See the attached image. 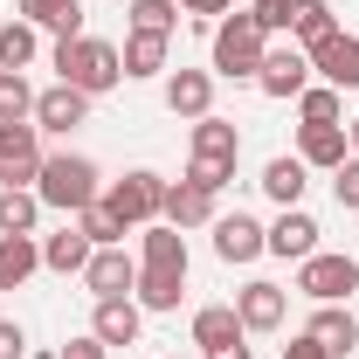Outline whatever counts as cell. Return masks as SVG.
<instances>
[{"label":"cell","instance_id":"6da1fadb","mask_svg":"<svg viewBox=\"0 0 359 359\" xmlns=\"http://www.w3.org/2000/svg\"><path fill=\"white\" fill-rule=\"evenodd\" d=\"M48 62H55V83L83 90V97H104V90L125 83V55L118 42H97V35H69V42L48 48Z\"/></svg>","mask_w":359,"mask_h":359},{"label":"cell","instance_id":"7a4b0ae2","mask_svg":"<svg viewBox=\"0 0 359 359\" xmlns=\"http://www.w3.org/2000/svg\"><path fill=\"white\" fill-rule=\"evenodd\" d=\"M35 201L55 215H83L90 201H104V173L90 152H48L42 173H35Z\"/></svg>","mask_w":359,"mask_h":359},{"label":"cell","instance_id":"3957f363","mask_svg":"<svg viewBox=\"0 0 359 359\" xmlns=\"http://www.w3.org/2000/svg\"><path fill=\"white\" fill-rule=\"evenodd\" d=\"M263 55H269V35L249 21V14H222V21H215V42H208V69H215V76H228V83H256Z\"/></svg>","mask_w":359,"mask_h":359},{"label":"cell","instance_id":"277c9868","mask_svg":"<svg viewBox=\"0 0 359 359\" xmlns=\"http://www.w3.org/2000/svg\"><path fill=\"white\" fill-rule=\"evenodd\" d=\"M104 208H111L125 228H152L159 208H166V180L152 173V166H138V173H125V180L104 187Z\"/></svg>","mask_w":359,"mask_h":359},{"label":"cell","instance_id":"5b68a950","mask_svg":"<svg viewBox=\"0 0 359 359\" xmlns=\"http://www.w3.org/2000/svg\"><path fill=\"white\" fill-rule=\"evenodd\" d=\"M297 290L311 297V304H346L359 290V256H339V249H318L297 263Z\"/></svg>","mask_w":359,"mask_h":359},{"label":"cell","instance_id":"8992f818","mask_svg":"<svg viewBox=\"0 0 359 359\" xmlns=\"http://www.w3.org/2000/svg\"><path fill=\"white\" fill-rule=\"evenodd\" d=\"M256 90L276 97V104H297V97L311 90V55H304L297 42H269L263 69H256Z\"/></svg>","mask_w":359,"mask_h":359},{"label":"cell","instance_id":"52a82bcc","mask_svg":"<svg viewBox=\"0 0 359 359\" xmlns=\"http://www.w3.org/2000/svg\"><path fill=\"white\" fill-rule=\"evenodd\" d=\"M215 256H222L228 269L235 263H256V256H269V228L256 222V215H242V208H235V215H215Z\"/></svg>","mask_w":359,"mask_h":359},{"label":"cell","instance_id":"ba28073f","mask_svg":"<svg viewBox=\"0 0 359 359\" xmlns=\"http://www.w3.org/2000/svg\"><path fill=\"white\" fill-rule=\"evenodd\" d=\"M42 132L35 125H0V187H35L42 173Z\"/></svg>","mask_w":359,"mask_h":359},{"label":"cell","instance_id":"9c48e42d","mask_svg":"<svg viewBox=\"0 0 359 359\" xmlns=\"http://www.w3.org/2000/svg\"><path fill=\"white\" fill-rule=\"evenodd\" d=\"M311 55V76L332 90H359V35H346V28H332L318 48H304Z\"/></svg>","mask_w":359,"mask_h":359},{"label":"cell","instance_id":"30bf717a","mask_svg":"<svg viewBox=\"0 0 359 359\" xmlns=\"http://www.w3.org/2000/svg\"><path fill=\"white\" fill-rule=\"evenodd\" d=\"M28 125L69 138L76 125H90V97H83V90H69V83H48V90H35V118H28Z\"/></svg>","mask_w":359,"mask_h":359},{"label":"cell","instance_id":"8fae6325","mask_svg":"<svg viewBox=\"0 0 359 359\" xmlns=\"http://www.w3.org/2000/svg\"><path fill=\"white\" fill-rule=\"evenodd\" d=\"M83 283H90V297H132L138 290V256L118 242V249H97L83 269Z\"/></svg>","mask_w":359,"mask_h":359},{"label":"cell","instance_id":"7c38bea8","mask_svg":"<svg viewBox=\"0 0 359 359\" xmlns=\"http://www.w3.org/2000/svg\"><path fill=\"white\" fill-rule=\"evenodd\" d=\"M235 318H242L249 332H276V325L290 318V297H283V283H269V276L242 283V290H235Z\"/></svg>","mask_w":359,"mask_h":359},{"label":"cell","instance_id":"4fadbf2b","mask_svg":"<svg viewBox=\"0 0 359 359\" xmlns=\"http://www.w3.org/2000/svg\"><path fill=\"white\" fill-rule=\"evenodd\" d=\"M304 339L325 346V359H353L359 353V318L346 311V304H318L311 325H304Z\"/></svg>","mask_w":359,"mask_h":359},{"label":"cell","instance_id":"5bb4252c","mask_svg":"<svg viewBox=\"0 0 359 359\" xmlns=\"http://www.w3.org/2000/svg\"><path fill=\"white\" fill-rule=\"evenodd\" d=\"M166 111L173 118H208L215 111V69H166Z\"/></svg>","mask_w":359,"mask_h":359},{"label":"cell","instance_id":"9a60e30c","mask_svg":"<svg viewBox=\"0 0 359 359\" xmlns=\"http://www.w3.org/2000/svg\"><path fill=\"white\" fill-rule=\"evenodd\" d=\"M235 159H242V132H235L228 118H215V111L194 118V159H187V166H228V173H235Z\"/></svg>","mask_w":359,"mask_h":359},{"label":"cell","instance_id":"2e32d148","mask_svg":"<svg viewBox=\"0 0 359 359\" xmlns=\"http://www.w3.org/2000/svg\"><path fill=\"white\" fill-rule=\"evenodd\" d=\"M297 159H304L311 173H339V166L353 159L346 125H297Z\"/></svg>","mask_w":359,"mask_h":359},{"label":"cell","instance_id":"e0dca14e","mask_svg":"<svg viewBox=\"0 0 359 359\" xmlns=\"http://www.w3.org/2000/svg\"><path fill=\"white\" fill-rule=\"evenodd\" d=\"M318 235H325V228H318L304 208H283V215L269 222V256H283V263H304V256H318Z\"/></svg>","mask_w":359,"mask_h":359},{"label":"cell","instance_id":"ac0fdd59","mask_svg":"<svg viewBox=\"0 0 359 359\" xmlns=\"http://www.w3.org/2000/svg\"><path fill=\"white\" fill-rule=\"evenodd\" d=\"M90 332H97L104 346H138V332H145V311H138V297H97V311H90Z\"/></svg>","mask_w":359,"mask_h":359},{"label":"cell","instance_id":"d6986e66","mask_svg":"<svg viewBox=\"0 0 359 359\" xmlns=\"http://www.w3.org/2000/svg\"><path fill=\"white\" fill-rule=\"evenodd\" d=\"M159 222H173L180 235H187V228H208V222H215V194L194 187V180H166V208H159Z\"/></svg>","mask_w":359,"mask_h":359},{"label":"cell","instance_id":"ffe728a7","mask_svg":"<svg viewBox=\"0 0 359 359\" xmlns=\"http://www.w3.org/2000/svg\"><path fill=\"white\" fill-rule=\"evenodd\" d=\"M90 256H97V242H90L83 228H55V235H42V269H55V276H83Z\"/></svg>","mask_w":359,"mask_h":359},{"label":"cell","instance_id":"44dd1931","mask_svg":"<svg viewBox=\"0 0 359 359\" xmlns=\"http://www.w3.org/2000/svg\"><path fill=\"white\" fill-rule=\"evenodd\" d=\"M14 14H21L28 28H48L55 42L83 35V0H14Z\"/></svg>","mask_w":359,"mask_h":359},{"label":"cell","instance_id":"7402d4cb","mask_svg":"<svg viewBox=\"0 0 359 359\" xmlns=\"http://www.w3.org/2000/svg\"><path fill=\"white\" fill-rule=\"evenodd\" d=\"M118 55H125V76H132V83H138V76H166V69H173V35H145V28H132Z\"/></svg>","mask_w":359,"mask_h":359},{"label":"cell","instance_id":"603a6c76","mask_svg":"<svg viewBox=\"0 0 359 359\" xmlns=\"http://www.w3.org/2000/svg\"><path fill=\"white\" fill-rule=\"evenodd\" d=\"M304 187H311V166L297 159V152H276L263 166V194L276 201V208H304Z\"/></svg>","mask_w":359,"mask_h":359},{"label":"cell","instance_id":"cb8c5ba5","mask_svg":"<svg viewBox=\"0 0 359 359\" xmlns=\"http://www.w3.org/2000/svg\"><path fill=\"white\" fill-rule=\"evenodd\" d=\"M242 339H249V325L235 318V304H201V311H194V346H201V353L242 346Z\"/></svg>","mask_w":359,"mask_h":359},{"label":"cell","instance_id":"d4e9b609","mask_svg":"<svg viewBox=\"0 0 359 359\" xmlns=\"http://www.w3.org/2000/svg\"><path fill=\"white\" fill-rule=\"evenodd\" d=\"M138 269H187V235L173 222H152L138 235Z\"/></svg>","mask_w":359,"mask_h":359},{"label":"cell","instance_id":"484cf974","mask_svg":"<svg viewBox=\"0 0 359 359\" xmlns=\"http://www.w3.org/2000/svg\"><path fill=\"white\" fill-rule=\"evenodd\" d=\"M42 269V242L35 235H0V290H21Z\"/></svg>","mask_w":359,"mask_h":359},{"label":"cell","instance_id":"4316f807","mask_svg":"<svg viewBox=\"0 0 359 359\" xmlns=\"http://www.w3.org/2000/svg\"><path fill=\"white\" fill-rule=\"evenodd\" d=\"M180 290H187V269H138V311H180Z\"/></svg>","mask_w":359,"mask_h":359},{"label":"cell","instance_id":"83f0119b","mask_svg":"<svg viewBox=\"0 0 359 359\" xmlns=\"http://www.w3.org/2000/svg\"><path fill=\"white\" fill-rule=\"evenodd\" d=\"M35 228H42L35 187H0V235H35Z\"/></svg>","mask_w":359,"mask_h":359},{"label":"cell","instance_id":"f1b7e54d","mask_svg":"<svg viewBox=\"0 0 359 359\" xmlns=\"http://www.w3.org/2000/svg\"><path fill=\"white\" fill-rule=\"evenodd\" d=\"M35 55H42V28H28V21L14 14V21L0 28V69H28Z\"/></svg>","mask_w":359,"mask_h":359},{"label":"cell","instance_id":"f546056e","mask_svg":"<svg viewBox=\"0 0 359 359\" xmlns=\"http://www.w3.org/2000/svg\"><path fill=\"white\" fill-rule=\"evenodd\" d=\"M332 28H339L332 0H297V21H290V42H297V48H318Z\"/></svg>","mask_w":359,"mask_h":359},{"label":"cell","instance_id":"4dcf8cb0","mask_svg":"<svg viewBox=\"0 0 359 359\" xmlns=\"http://www.w3.org/2000/svg\"><path fill=\"white\" fill-rule=\"evenodd\" d=\"M35 118V83L21 69H0V125H28Z\"/></svg>","mask_w":359,"mask_h":359},{"label":"cell","instance_id":"1f68e13d","mask_svg":"<svg viewBox=\"0 0 359 359\" xmlns=\"http://www.w3.org/2000/svg\"><path fill=\"white\" fill-rule=\"evenodd\" d=\"M297 118H304V125H339V118H346V90L311 83L304 97H297Z\"/></svg>","mask_w":359,"mask_h":359},{"label":"cell","instance_id":"d6a6232c","mask_svg":"<svg viewBox=\"0 0 359 359\" xmlns=\"http://www.w3.org/2000/svg\"><path fill=\"white\" fill-rule=\"evenodd\" d=\"M69 222L83 228V235H90V242H97V249H118V242H125V222H118V215H111L104 201H90L83 215H69Z\"/></svg>","mask_w":359,"mask_h":359},{"label":"cell","instance_id":"836d02e7","mask_svg":"<svg viewBox=\"0 0 359 359\" xmlns=\"http://www.w3.org/2000/svg\"><path fill=\"white\" fill-rule=\"evenodd\" d=\"M132 28H145V35H173V28H180V0H132Z\"/></svg>","mask_w":359,"mask_h":359},{"label":"cell","instance_id":"e575fe53","mask_svg":"<svg viewBox=\"0 0 359 359\" xmlns=\"http://www.w3.org/2000/svg\"><path fill=\"white\" fill-rule=\"evenodd\" d=\"M249 21H256L269 42H276V35H290V21H297V0H256V7H249Z\"/></svg>","mask_w":359,"mask_h":359},{"label":"cell","instance_id":"d590c367","mask_svg":"<svg viewBox=\"0 0 359 359\" xmlns=\"http://www.w3.org/2000/svg\"><path fill=\"white\" fill-rule=\"evenodd\" d=\"M55 359H111V346H104L97 332H76V339H62V346H55Z\"/></svg>","mask_w":359,"mask_h":359},{"label":"cell","instance_id":"8d00e7d4","mask_svg":"<svg viewBox=\"0 0 359 359\" xmlns=\"http://www.w3.org/2000/svg\"><path fill=\"white\" fill-rule=\"evenodd\" d=\"M332 194H339V208H353V215H359V152L332 173Z\"/></svg>","mask_w":359,"mask_h":359},{"label":"cell","instance_id":"74e56055","mask_svg":"<svg viewBox=\"0 0 359 359\" xmlns=\"http://www.w3.org/2000/svg\"><path fill=\"white\" fill-rule=\"evenodd\" d=\"M21 353H28V332L14 318H0V359H21Z\"/></svg>","mask_w":359,"mask_h":359},{"label":"cell","instance_id":"f35d334b","mask_svg":"<svg viewBox=\"0 0 359 359\" xmlns=\"http://www.w3.org/2000/svg\"><path fill=\"white\" fill-rule=\"evenodd\" d=\"M187 180H194V187H208V194H222L235 173H228V166H187Z\"/></svg>","mask_w":359,"mask_h":359},{"label":"cell","instance_id":"ab89813d","mask_svg":"<svg viewBox=\"0 0 359 359\" xmlns=\"http://www.w3.org/2000/svg\"><path fill=\"white\" fill-rule=\"evenodd\" d=\"M180 14H201V21H222V14H235V0H180Z\"/></svg>","mask_w":359,"mask_h":359},{"label":"cell","instance_id":"60d3db41","mask_svg":"<svg viewBox=\"0 0 359 359\" xmlns=\"http://www.w3.org/2000/svg\"><path fill=\"white\" fill-rule=\"evenodd\" d=\"M283 359H325V346H311V339H290V346H283Z\"/></svg>","mask_w":359,"mask_h":359},{"label":"cell","instance_id":"b9f144b4","mask_svg":"<svg viewBox=\"0 0 359 359\" xmlns=\"http://www.w3.org/2000/svg\"><path fill=\"white\" fill-rule=\"evenodd\" d=\"M208 359H249V339H242V346H215Z\"/></svg>","mask_w":359,"mask_h":359},{"label":"cell","instance_id":"7bdbcfd3","mask_svg":"<svg viewBox=\"0 0 359 359\" xmlns=\"http://www.w3.org/2000/svg\"><path fill=\"white\" fill-rule=\"evenodd\" d=\"M346 138H353V152H359V118H346Z\"/></svg>","mask_w":359,"mask_h":359},{"label":"cell","instance_id":"ee69618b","mask_svg":"<svg viewBox=\"0 0 359 359\" xmlns=\"http://www.w3.org/2000/svg\"><path fill=\"white\" fill-rule=\"evenodd\" d=\"M166 359H180V353H166Z\"/></svg>","mask_w":359,"mask_h":359},{"label":"cell","instance_id":"f6af8a7d","mask_svg":"<svg viewBox=\"0 0 359 359\" xmlns=\"http://www.w3.org/2000/svg\"><path fill=\"white\" fill-rule=\"evenodd\" d=\"M353 256H359V249H353Z\"/></svg>","mask_w":359,"mask_h":359}]
</instances>
